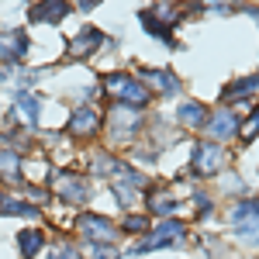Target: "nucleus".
Instances as JSON below:
<instances>
[{"label": "nucleus", "instance_id": "f257e3e1", "mask_svg": "<svg viewBox=\"0 0 259 259\" xmlns=\"http://www.w3.org/2000/svg\"><path fill=\"white\" fill-rule=\"evenodd\" d=\"M104 94L111 100H121L124 107H145L152 100V90L139 83V76H128V73H107L104 76Z\"/></svg>", "mask_w": 259, "mask_h": 259}, {"label": "nucleus", "instance_id": "f03ea898", "mask_svg": "<svg viewBox=\"0 0 259 259\" xmlns=\"http://www.w3.org/2000/svg\"><path fill=\"white\" fill-rule=\"evenodd\" d=\"M187 235V228H183V221L177 218H166V221H156V228L139 239L132 245V256H145V252H156V249H169V245H180Z\"/></svg>", "mask_w": 259, "mask_h": 259}, {"label": "nucleus", "instance_id": "7ed1b4c3", "mask_svg": "<svg viewBox=\"0 0 259 259\" xmlns=\"http://www.w3.org/2000/svg\"><path fill=\"white\" fill-rule=\"evenodd\" d=\"M228 218L235 225V232H239L242 242H249V245H259V197H242L232 211H228Z\"/></svg>", "mask_w": 259, "mask_h": 259}, {"label": "nucleus", "instance_id": "20e7f679", "mask_svg": "<svg viewBox=\"0 0 259 259\" xmlns=\"http://www.w3.org/2000/svg\"><path fill=\"white\" fill-rule=\"evenodd\" d=\"M52 194H59L66 204H87L90 200V180L76 169H59V173H52Z\"/></svg>", "mask_w": 259, "mask_h": 259}, {"label": "nucleus", "instance_id": "39448f33", "mask_svg": "<svg viewBox=\"0 0 259 259\" xmlns=\"http://www.w3.org/2000/svg\"><path fill=\"white\" fill-rule=\"evenodd\" d=\"M225 166H228V152H225L221 142H197V149L190 156V169L197 177H214Z\"/></svg>", "mask_w": 259, "mask_h": 259}, {"label": "nucleus", "instance_id": "423d86ee", "mask_svg": "<svg viewBox=\"0 0 259 259\" xmlns=\"http://www.w3.org/2000/svg\"><path fill=\"white\" fill-rule=\"evenodd\" d=\"M139 128H142V111L135 107H111V114H107V135L111 142H132L139 139Z\"/></svg>", "mask_w": 259, "mask_h": 259}, {"label": "nucleus", "instance_id": "0eeeda50", "mask_svg": "<svg viewBox=\"0 0 259 259\" xmlns=\"http://www.w3.org/2000/svg\"><path fill=\"white\" fill-rule=\"evenodd\" d=\"M66 132L73 135V139H94L100 132V111L94 104H80V107H73L69 111V124H66Z\"/></svg>", "mask_w": 259, "mask_h": 259}, {"label": "nucleus", "instance_id": "6e6552de", "mask_svg": "<svg viewBox=\"0 0 259 259\" xmlns=\"http://www.w3.org/2000/svg\"><path fill=\"white\" fill-rule=\"evenodd\" d=\"M76 228L83 232V239L90 242V245H111V242L118 239V228L107 218H100V214H80Z\"/></svg>", "mask_w": 259, "mask_h": 259}, {"label": "nucleus", "instance_id": "1a4fd4ad", "mask_svg": "<svg viewBox=\"0 0 259 259\" xmlns=\"http://www.w3.org/2000/svg\"><path fill=\"white\" fill-rule=\"evenodd\" d=\"M142 183H145V180H142L139 169H132V166H124V162H121L118 169H114V177H111V190L118 194V204L132 207V204H135V194H139Z\"/></svg>", "mask_w": 259, "mask_h": 259}, {"label": "nucleus", "instance_id": "9d476101", "mask_svg": "<svg viewBox=\"0 0 259 259\" xmlns=\"http://www.w3.org/2000/svg\"><path fill=\"white\" fill-rule=\"evenodd\" d=\"M28 49H31V41H28V35H24L21 28L0 31V62H4V66H18V62H24Z\"/></svg>", "mask_w": 259, "mask_h": 259}, {"label": "nucleus", "instance_id": "9b49d317", "mask_svg": "<svg viewBox=\"0 0 259 259\" xmlns=\"http://www.w3.org/2000/svg\"><path fill=\"white\" fill-rule=\"evenodd\" d=\"M239 132H242V124H239V114L235 111H214V114H207V124H204V135L207 139L228 142V139H235Z\"/></svg>", "mask_w": 259, "mask_h": 259}, {"label": "nucleus", "instance_id": "f8f14e48", "mask_svg": "<svg viewBox=\"0 0 259 259\" xmlns=\"http://www.w3.org/2000/svg\"><path fill=\"white\" fill-rule=\"evenodd\" d=\"M145 204H149V214H156V218H173V211L180 207V200L173 197V190H166V187H152L149 194H145Z\"/></svg>", "mask_w": 259, "mask_h": 259}, {"label": "nucleus", "instance_id": "ddd939ff", "mask_svg": "<svg viewBox=\"0 0 259 259\" xmlns=\"http://www.w3.org/2000/svg\"><path fill=\"white\" fill-rule=\"evenodd\" d=\"M100 45H104V35H100L97 28H83L80 35L69 41V56H73V59H90Z\"/></svg>", "mask_w": 259, "mask_h": 259}, {"label": "nucleus", "instance_id": "4468645a", "mask_svg": "<svg viewBox=\"0 0 259 259\" xmlns=\"http://www.w3.org/2000/svg\"><path fill=\"white\" fill-rule=\"evenodd\" d=\"M14 118L24 124V128H38L41 121V104L35 94H18V100H14Z\"/></svg>", "mask_w": 259, "mask_h": 259}, {"label": "nucleus", "instance_id": "2eb2a0df", "mask_svg": "<svg viewBox=\"0 0 259 259\" xmlns=\"http://www.w3.org/2000/svg\"><path fill=\"white\" fill-rule=\"evenodd\" d=\"M139 83H149L156 94H166V97H173L180 90V83L173 73H166V69H139Z\"/></svg>", "mask_w": 259, "mask_h": 259}, {"label": "nucleus", "instance_id": "dca6fc26", "mask_svg": "<svg viewBox=\"0 0 259 259\" xmlns=\"http://www.w3.org/2000/svg\"><path fill=\"white\" fill-rule=\"evenodd\" d=\"M69 14V4H62V0H45L38 7H31L28 11V21H35V24H56L59 18Z\"/></svg>", "mask_w": 259, "mask_h": 259}, {"label": "nucleus", "instance_id": "f3484780", "mask_svg": "<svg viewBox=\"0 0 259 259\" xmlns=\"http://www.w3.org/2000/svg\"><path fill=\"white\" fill-rule=\"evenodd\" d=\"M180 124H183V128H204V124H207V107H204V104H197V100H187V104H183V107H180Z\"/></svg>", "mask_w": 259, "mask_h": 259}, {"label": "nucleus", "instance_id": "a211bd4d", "mask_svg": "<svg viewBox=\"0 0 259 259\" xmlns=\"http://www.w3.org/2000/svg\"><path fill=\"white\" fill-rule=\"evenodd\" d=\"M21 156L18 152H11V149H4L0 152V180L4 183H21Z\"/></svg>", "mask_w": 259, "mask_h": 259}, {"label": "nucleus", "instance_id": "6ab92c4d", "mask_svg": "<svg viewBox=\"0 0 259 259\" xmlns=\"http://www.w3.org/2000/svg\"><path fill=\"white\" fill-rule=\"evenodd\" d=\"M18 245H21V256L31 259V256H38V252H41V245H45V235H41L38 228H24V232L18 235Z\"/></svg>", "mask_w": 259, "mask_h": 259}, {"label": "nucleus", "instance_id": "aec40b11", "mask_svg": "<svg viewBox=\"0 0 259 259\" xmlns=\"http://www.w3.org/2000/svg\"><path fill=\"white\" fill-rule=\"evenodd\" d=\"M256 90H259V73H252V76H242V80H235L232 87H225L221 97L225 100H239V97H245V94H256Z\"/></svg>", "mask_w": 259, "mask_h": 259}, {"label": "nucleus", "instance_id": "412c9836", "mask_svg": "<svg viewBox=\"0 0 259 259\" xmlns=\"http://www.w3.org/2000/svg\"><path fill=\"white\" fill-rule=\"evenodd\" d=\"M0 214H21V218H28V221L41 218L38 207H35V204H24V200H7V204H0Z\"/></svg>", "mask_w": 259, "mask_h": 259}, {"label": "nucleus", "instance_id": "4be33fe9", "mask_svg": "<svg viewBox=\"0 0 259 259\" xmlns=\"http://www.w3.org/2000/svg\"><path fill=\"white\" fill-rule=\"evenodd\" d=\"M139 21L145 24V31L152 35V38H162V41H173V35H169V28L162 24V21H156L149 11H139Z\"/></svg>", "mask_w": 259, "mask_h": 259}, {"label": "nucleus", "instance_id": "5701e85b", "mask_svg": "<svg viewBox=\"0 0 259 259\" xmlns=\"http://www.w3.org/2000/svg\"><path fill=\"white\" fill-rule=\"evenodd\" d=\"M121 228H124L128 235H135V232H139V235H142V232H149V214H128Z\"/></svg>", "mask_w": 259, "mask_h": 259}, {"label": "nucleus", "instance_id": "b1692460", "mask_svg": "<svg viewBox=\"0 0 259 259\" xmlns=\"http://www.w3.org/2000/svg\"><path fill=\"white\" fill-rule=\"evenodd\" d=\"M242 135H245V142H252L259 135V107H252V118H245V124H242Z\"/></svg>", "mask_w": 259, "mask_h": 259}, {"label": "nucleus", "instance_id": "393cba45", "mask_svg": "<svg viewBox=\"0 0 259 259\" xmlns=\"http://www.w3.org/2000/svg\"><path fill=\"white\" fill-rule=\"evenodd\" d=\"M49 259H83L80 252H76V249H73V245H56V249H52V256Z\"/></svg>", "mask_w": 259, "mask_h": 259}, {"label": "nucleus", "instance_id": "a878e982", "mask_svg": "<svg viewBox=\"0 0 259 259\" xmlns=\"http://www.w3.org/2000/svg\"><path fill=\"white\" fill-rule=\"evenodd\" d=\"M90 259H118L111 245H90Z\"/></svg>", "mask_w": 259, "mask_h": 259}, {"label": "nucleus", "instance_id": "bb28decb", "mask_svg": "<svg viewBox=\"0 0 259 259\" xmlns=\"http://www.w3.org/2000/svg\"><path fill=\"white\" fill-rule=\"evenodd\" d=\"M0 197H4V194H0ZM0 204H4V200H0Z\"/></svg>", "mask_w": 259, "mask_h": 259}]
</instances>
